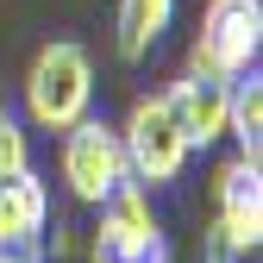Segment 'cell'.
Segmentation results:
<instances>
[{
  "instance_id": "obj_6",
  "label": "cell",
  "mask_w": 263,
  "mask_h": 263,
  "mask_svg": "<svg viewBox=\"0 0 263 263\" xmlns=\"http://www.w3.org/2000/svg\"><path fill=\"white\" fill-rule=\"evenodd\" d=\"M213 201H219V232L257 257V245H263V170H257V157H226L219 163Z\"/></svg>"
},
{
  "instance_id": "obj_4",
  "label": "cell",
  "mask_w": 263,
  "mask_h": 263,
  "mask_svg": "<svg viewBox=\"0 0 263 263\" xmlns=\"http://www.w3.org/2000/svg\"><path fill=\"white\" fill-rule=\"evenodd\" d=\"M94 263H176L170 238L151 213V194L138 182H119L101 201V232H94Z\"/></svg>"
},
{
  "instance_id": "obj_12",
  "label": "cell",
  "mask_w": 263,
  "mask_h": 263,
  "mask_svg": "<svg viewBox=\"0 0 263 263\" xmlns=\"http://www.w3.org/2000/svg\"><path fill=\"white\" fill-rule=\"evenodd\" d=\"M0 263H38V251H0Z\"/></svg>"
},
{
  "instance_id": "obj_11",
  "label": "cell",
  "mask_w": 263,
  "mask_h": 263,
  "mask_svg": "<svg viewBox=\"0 0 263 263\" xmlns=\"http://www.w3.org/2000/svg\"><path fill=\"white\" fill-rule=\"evenodd\" d=\"M19 170H31V144H25V125L0 107V182L19 176Z\"/></svg>"
},
{
  "instance_id": "obj_3",
  "label": "cell",
  "mask_w": 263,
  "mask_h": 263,
  "mask_svg": "<svg viewBox=\"0 0 263 263\" xmlns=\"http://www.w3.org/2000/svg\"><path fill=\"white\" fill-rule=\"evenodd\" d=\"M119 151H125V176L138 188H170L188 170V138H182V125H176L163 94L132 101V113L119 125Z\"/></svg>"
},
{
  "instance_id": "obj_10",
  "label": "cell",
  "mask_w": 263,
  "mask_h": 263,
  "mask_svg": "<svg viewBox=\"0 0 263 263\" xmlns=\"http://www.w3.org/2000/svg\"><path fill=\"white\" fill-rule=\"evenodd\" d=\"M226 138H238V157L263 151V82L257 69L232 76V101H226Z\"/></svg>"
},
{
  "instance_id": "obj_2",
  "label": "cell",
  "mask_w": 263,
  "mask_h": 263,
  "mask_svg": "<svg viewBox=\"0 0 263 263\" xmlns=\"http://www.w3.org/2000/svg\"><path fill=\"white\" fill-rule=\"evenodd\" d=\"M257 57H263V0H207L188 69L232 82V76L257 69Z\"/></svg>"
},
{
  "instance_id": "obj_7",
  "label": "cell",
  "mask_w": 263,
  "mask_h": 263,
  "mask_svg": "<svg viewBox=\"0 0 263 263\" xmlns=\"http://www.w3.org/2000/svg\"><path fill=\"white\" fill-rule=\"evenodd\" d=\"M163 101H170V113H176V125H182V138H188V151H207V144H219L226 138V101H232V82H219V76H182V82H170L163 88Z\"/></svg>"
},
{
  "instance_id": "obj_8",
  "label": "cell",
  "mask_w": 263,
  "mask_h": 263,
  "mask_svg": "<svg viewBox=\"0 0 263 263\" xmlns=\"http://www.w3.org/2000/svg\"><path fill=\"white\" fill-rule=\"evenodd\" d=\"M50 226V188L38 182V170H19L0 182V251H38Z\"/></svg>"
},
{
  "instance_id": "obj_5",
  "label": "cell",
  "mask_w": 263,
  "mask_h": 263,
  "mask_svg": "<svg viewBox=\"0 0 263 263\" xmlns=\"http://www.w3.org/2000/svg\"><path fill=\"white\" fill-rule=\"evenodd\" d=\"M57 163H63V182H69V194L82 207H101L119 182H132L125 176V151H119V125L94 119V113H82L69 132H63Z\"/></svg>"
},
{
  "instance_id": "obj_9",
  "label": "cell",
  "mask_w": 263,
  "mask_h": 263,
  "mask_svg": "<svg viewBox=\"0 0 263 263\" xmlns=\"http://www.w3.org/2000/svg\"><path fill=\"white\" fill-rule=\"evenodd\" d=\"M170 19H176V0H119V19H113L119 57H125V63H144V57L163 44Z\"/></svg>"
},
{
  "instance_id": "obj_1",
  "label": "cell",
  "mask_w": 263,
  "mask_h": 263,
  "mask_svg": "<svg viewBox=\"0 0 263 263\" xmlns=\"http://www.w3.org/2000/svg\"><path fill=\"white\" fill-rule=\"evenodd\" d=\"M94 107V63L82 44L50 38L25 69V119L38 132H69Z\"/></svg>"
}]
</instances>
